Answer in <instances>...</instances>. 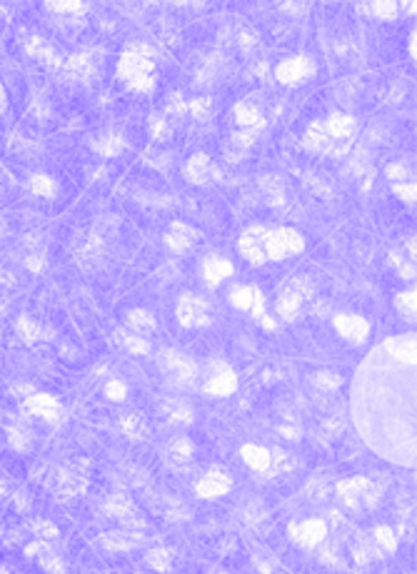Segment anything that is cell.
Returning a JSON list of instances; mask_svg holds the SVG:
<instances>
[{
  "mask_svg": "<svg viewBox=\"0 0 417 574\" xmlns=\"http://www.w3.org/2000/svg\"><path fill=\"white\" fill-rule=\"evenodd\" d=\"M415 333L377 342L360 362L350 390L352 422L385 462L415 467Z\"/></svg>",
  "mask_w": 417,
  "mask_h": 574,
  "instance_id": "1",
  "label": "cell"
},
{
  "mask_svg": "<svg viewBox=\"0 0 417 574\" xmlns=\"http://www.w3.org/2000/svg\"><path fill=\"white\" fill-rule=\"evenodd\" d=\"M303 247V235L298 230H290V227L253 225L240 235V255L255 265L290 258V255L300 253Z\"/></svg>",
  "mask_w": 417,
  "mask_h": 574,
  "instance_id": "2",
  "label": "cell"
},
{
  "mask_svg": "<svg viewBox=\"0 0 417 574\" xmlns=\"http://www.w3.org/2000/svg\"><path fill=\"white\" fill-rule=\"evenodd\" d=\"M120 76L133 88L145 90V88L152 85V60L143 50H128L120 58Z\"/></svg>",
  "mask_w": 417,
  "mask_h": 574,
  "instance_id": "3",
  "label": "cell"
},
{
  "mask_svg": "<svg viewBox=\"0 0 417 574\" xmlns=\"http://www.w3.org/2000/svg\"><path fill=\"white\" fill-rule=\"evenodd\" d=\"M178 320L185 328H205L210 325V307L203 297L183 295L178 302Z\"/></svg>",
  "mask_w": 417,
  "mask_h": 574,
  "instance_id": "4",
  "label": "cell"
},
{
  "mask_svg": "<svg viewBox=\"0 0 417 574\" xmlns=\"http://www.w3.org/2000/svg\"><path fill=\"white\" fill-rule=\"evenodd\" d=\"M332 325H335L337 333L345 340H350V342H365L370 335L368 320L360 315H337L335 320H332Z\"/></svg>",
  "mask_w": 417,
  "mask_h": 574,
  "instance_id": "5",
  "label": "cell"
},
{
  "mask_svg": "<svg viewBox=\"0 0 417 574\" xmlns=\"http://www.w3.org/2000/svg\"><path fill=\"white\" fill-rule=\"evenodd\" d=\"M235 385H238L235 372L230 370L228 365H222V362H212L205 390L210 392V395H230V392L235 390Z\"/></svg>",
  "mask_w": 417,
  "mask_h": 574,
  "instance_id": "6",
  "label": "cell"
},
{
  "mask_svg": "<svg viewBox=\"0 0 417 574\" xmlns=\"http://www.w3.org/2000/svg\"><path fill=\"white\" fill-rule=\"evenodd\" d=\"M327 534V527L322 525L320 520H308L303 525H293L290 527V537L295 542L305 544V547H315L318 542H322Z\"/></svg>",
  "mask_w": 417,
  "mask_h": 574,
  "instance_id": "7",
  "label": "cell"
},
{
  "mask_svg": "<svg viewBox=\"0 0 417 574\" xmlns=\"http://www.w3.org/2000/svg\"><path fill=\"white\" fill-rule=\"evenodd\" d=\"M230 477L222 470H212V472H207L205 477L198 482L195 492L200 494V497L210 499V497H220V494H225L230 489Z\"/></svg>",
  "mask_w": 417,
  "mask_h": 574,
  "instance_id": "8",
  "label": "cell"
},
{
  "mask_svg": "<svg viewBox=\"0 0 417 574\" xmlns=\"http://www.w3.org/2000/svg\"><path fill=\"white\" fill-rule=\"evenodd\" d=\"M310 73H313L310 58H290L285 60V63H280V68H277V78H280L282 83H287V85L305 80Z\"/></svg>",
  "mask_w": 417,
  "mask_h": 574,
  "instance_id": "9",
  "label": "cell"
},
{
  "mask_svg": "<svg viewBox=\"0 0 417 574\" xmlns=\"http://www.w3.org/2000/svg\"><path fill=\"white\" fill-rule=\"evenodd\" d=\"M163 367H165V370H170V375H173L180 385H185V382H190L193 377H195V365H193L188 357H183V354H178V352H165L163 354Z\"/></svg>",
  "mask_w": 417,
  "mask_h": 574,
  "instance_id": "10",
  "label": "cell"
},
{
  "mask_svg": "<svg viewBox=\"0 0 417 574\" xmlns=\"http://www.w3.org/2000/svg\"><path fill=\"white\" fill-rule=\"evenodd\" d=\"M25 407H28V412H30V414L48 419V422L58 419V414H60L58 400H53L50 395H30V397L25 400Z\"/></svg>",
  "mask_w": 417,
  "mask_h": 574,
  "instance_id": "11",
  "label": "cell"
},
{
  "mask_svg": "<svg viewBox=\"0 0 417 574\" xmlns=\"http://www.w3.org/2000/svg\"><path fill=\"white\" fill-rule=\"evenodd\" d=\"M230 302H233L235 307H240V310L258 312L262 305V295L255 290V287H250V285H238L235 290H230Z\"/></svg>",
  "mask_w": 417,
  "mask_h": 574,
  "instance_id": "12",
  "label": "cell"
},
{
  "mask_svg": "<svg viewBox=\"0 0 417 574\" xmlns=\"http://www.w3.org/2000/svg\"><path fill=\"white\" fill-rule=\"evenodd\" d=\"M243 460L248 462L253 470H258V472H265V470H270L272 455L260 445H245L243 447Z\"/></svg>",
  "mask_w": 417,
  "mask_h": 574,
  "instance_id": "13",
  "label": "cell"
},
{
  "mask_svg": "<svg viewBox=\"0 0 417 574\" xmlns=\"http://www.w3.org/2000/svg\"><path fill=\"white\" fill-rule=\"evenodd\" d=\"M203 273H205L207 282L217 285L220 280H225V277H230V275H233V265H230L228 260H222V258H210V260H205V265H203Z\"/></svg>",
  "mask_w": 417,
  "mask_h": 574,
  "instance_id": "14",
  "label": "cell"
},
{
  "mask_svg": "<svg viewBox=\"0 0 417 574\" xmlns=\"http://www.w3.org/2000/svg\"><path fill=\"white\" fill-rule=\"evenodd\" d=\"M103 542L108 549H131L140 542V534H131V532H115V534L103 537Z\"/></svg>",
  "mask_w": 417,
  "mask_h": 574,
  "instance_id": "15",
  "label": "cell"
},
{
  "mask_svg": "<svg viewBox=\"0 0 417 574\" xmlns=\"http://www.w3.org/2000/svg\"><path fill=\"white\" fill-rule=\"evenodd\" d=\"M300 300H303V297H300V292H293V290L285 292V295L277 300V312H280L285 320H293V317L298 315V310H300Z\"/></svg>",
  "mask_w": 417,
  "mask_h": 574,
  "instance_id": "16",
  "label": "cell"
},
{
  "mask_svg": "<svg viewBox=\"0 0 417 574\" xmlns=\"http://www.w3.org/2000/svg\"><path fill=\"white\" fill-rule=\"evenodd\" d=\"M212 167L210 162H207L205 155H198L195 160H190V167H188V175L193 177V180H198V183H205L207 177H210Z\"/></svg>",
  "mask_w": 417,
  "mask_h": 574,
  "instance_id": "17",
  "label": "cell"
},
{
  "mask_svg": "<svg viewBox=\"0 0 417 574\" xmlns=\"http://www.w3.org/2000/svg\"><path fill=\"white\" fill-rule=\"evenodd\" d=\"M147 562L152 564V569H157V572H168L170 564H173V552L165 547H157L152 549L150 554H147Z\"/></svg>",
  "mask_w": 417,
  "mask_h": 574,
  "instance_id": "18",
  "label": "cell"
},
{
  "mask_svg": "<svg viewBox=\"0 0 417 574\" xmlns=\"http://www.w3.org/2000/svg\"><path fill=\"white\" fill-rule=\"evenodd\" d=\"M395 305L407 320H415V287H412V290H405L402 295H397Z\"/></svg>",
  "mask_w": 417,
  "mask_h": 574,
  "instance_id": "19",
  "label": "cell"
},
{
  "mask_svg": "<svg viewBox=\"0 0 417 574\" xmlns=\"http://www.w3.org/2000/svg\"><path fill=\"white\" fill-rule=\"evenodd\" d=\"M123 429H125V435H128V437H133V440H140V437L145 435V422H143L138 414H131V417L123 419Z\"/></svg>",
  "mask_w": 417,
  "mask_h": 574,
  "instance_id": "20",
  "label": "cell"
},
{
  "mask_svg": "<svg viewBox=\"0 0 417 574\" xmlns=\"http://www.w3.org/2000/svg\"><path fill=\"white\" fill-rule=\"evenodd\" d=\"M375 539H377L380 547L387 549V552L395 549V544H397V539H395V534H392L390 527H377V530H375Z\"/></svg>",
  "mask_w": 417,
  "mask_h": 574,
  "instance_id": "21",
  "label": "cell"
},
{
  "mask_svg": "<svg viewBox=\"0 0 417 574\" xmlns=\"http://www.w3.org/2000/svg\"><path fill=\"white\" fill-rule=\"evenodd\" d=\"M238 118H240V123H243V125H260L262 123V118L258 115V110H253V107H248V105L238 107Z\"/></svg>",
  "mask_w": 417,
  "mask_h": 574,
  "instance_id": "22",
  "label": "cell"
},
{
  "mask_svg": "<svg viewBox=\"0 0 417 574\" xmlns=\"http://www.w3.org/2000/svg\"><path fill=\"white\" fill-rule=\"evenodd\" d=\"M392 190H395V195H400L407 205L415 203V183H392Z\"/></svg>",
  "mask_w": 417,
  "mask_h": 574,
  "instance_id": "23",
  "label": "cell"
},
{
  "mask_svg": "<svg viewBox=\"0 0 417 574\" xmlns=\"http://www.w3.org/2000/svg\"><path fill=\"white\" fill-rule=\"evenodd\" d=\"M170 452H173L175 460H188V457L193 455V445H190L188 440H175L173 445H170Z\"/></svg>",
  "mask_w": 417,
  "mask_h": 574,
  "instance_id": "24",
  "label": "cell"
},
{
  "mask_svg": "<svg viewBox=\"0 0 417 574\" xmlns=\"http://www.w3.org/2000/svg\"><path fill=\"white\" fill-rule=\"evenodd\" d=\"M330 492V487H327L325 482H320V479H310V484H308V494L313 499H322L325 494Z\"/></svg>",
  "mask_w": 417,
  "mask_h": 574,
  "instance_id": "25",
  "label": "cell"
},
{
  "mask_svg": "<svg viewBox=\"0 0 417 574\" xmlns=\"http://www.w3.org/2000/svg\"><path fill=\"white\" fill-rule=\"evenodd\" d=\"M131 325H135V328H152V325H155V320H152L147 312L135 310V312H131Z\"/></svg>",
  "mask_w": 417,
  "mask_h": 574,
  "instance_id": "26",
  "label": "cell"
},
{
  "mask_svg": "<svg viewBox=\"0 0 417 574\" xmlns=\"http://www.w3.org/2000/svg\"><path fill=\"white\" fill-rule=\"evenodd\" d=\"M373 13H377V16L382 18H392L397 13V6H392V3H377V6H373Z\"/></svg>",
  "mask_w": 417,
  "mask_h": 574,
  "instance_id": "27",
  "label": "cell"
},
{
  "mask_svg": "<svg viewBox=\"0 0 417 574\" xmlns=\"http://www.w3.org/2000/svg\"><path fill=\"white\" fill-rule=\"evenodd\" d=\"M318 385L322 387V390H335V387L340 385V377H335V375H318Z\"/></svg>",
  "mask_w": 417,
  "mask_h": 574,
  "instance_id": "28",
  "label": "cell"
},
{
  "mask_svg": "<svg viewBox=\"0 0 417 574\" xmlns=\"http://www.w3.org/2000/svg\"><path fill=\"white\" fill-rule=\"evenodd\" d=\"M48 183H50L48 177H35V180H33V190H38V193L50 195V193H53V185H48Z\"/></svg>",
  "mask_w": 417,
  "mask_h": 574,
  "instance_id": "29",
  "label": "cell"
},
{
  "mask_svg": "<svg viewBox=\"0 0 417 574\" xmlns=\"http://www.w3.org/2000/svg\"><path fill=\"white\" fill-rule=\"evenodd\" d=\"M108 395H110V397H115V400H120L125 395V387L120 385V382H110V385H108Z\"/></svg>",
  "mask_w": 417,
  "mask_h": 574,
  "instance_id": "30",
  "label": "cell"
},
{
  "mask_svg": "<svg viewBox=\"0 0 417 574\" xmlns=\"http://www.w3.org/2000/svg\"><path fill=\"white\" fill-rule=\"evenodd\" d=\"M410 55H412V60H415V30H412V35H410Z\"/></svg>",
  "mask_w": 417,
  "mask_h": 574,
  "instance_id": "31",
  "label": "cell"
},
{
  "mask_svg": "<svg viewBox=\"0 0 417 574\" xmlns=\"http://www.w3.org/2000/svg\"><path fill=\"white\" fill-rule=\"evenodd\" d=\"M0 110H6V90L0 85Z\"/></svg>",
  "mask_w": 417,
  "mask_h": 574,
  "instance_id": "32",
  "label": "cell"
}]
</instances>
